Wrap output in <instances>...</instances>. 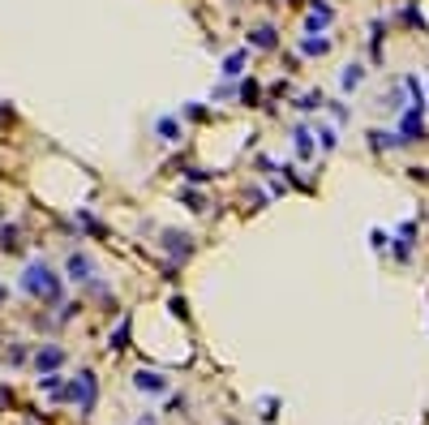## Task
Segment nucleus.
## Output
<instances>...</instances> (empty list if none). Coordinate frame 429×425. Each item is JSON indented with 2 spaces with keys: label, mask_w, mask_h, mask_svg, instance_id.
I'll return each mask as SVG.
<instances>
[{
  "label": "nucleus",
  "mask_w": 429,
  "mask_h": 425,
  "mask_svg": "<svg viewBox=\"0 0 429 425\" xmlns=\"http://www.w3.org/2000/svg\"><path fill=\"white\" fill-rule=\"evenodd\" d=\"M159 138H163V142H181V125H176V116H163V120H159Z\"/></svg>",
  "instance_id": "423d86ee"
},
{
  "label": "nucleus",
  "mask_w": 429,
  "mask_h": 425,
  "mask_svg": "<svg viewBox=\"0 0 429 425\" xmlns=\"http://www.w3.org/2000/svg\"><path fill=\"white\" fill-rule=\"evenodd\" d=\"M26 284H31L35 292H43L47 301H56V296H60V288H56V280H52V271H47V266H39V262L26 271Z\"/></svg>",
  "instance_id": "f257e3e1"
},
{
  "label": "nucleus",
  "mask_w": 429,
  "mask_h": 425,
  "mask_svg": "<svg viewBox=\"0 0 429 425\" xmlns=\"http://www.w3.org/2000/svg\"><path fill=\"white\" fill-rule=\"evenodd\" d=\"M138 391H150V395H159V391H168V383L159 378V374H146V369H142V374H138Z\"/></svg>",
  "instance_id": "7ed1b4c3"
},
{
  "label": "nucleus",
  "mask_w": 429,
  "mask_h": 425,
  "mask_svg": "<svg viewBox=\"0 0 429 425\" xmlns=\"http://www.w3.org/2000/svg\"><path fill=\"white\" fill-rule=\"evenodd\" d=\"M300 47H305L309 56H322V52H331V39H305Z\"/></svg>",
  "instance_id": "6e6552de"
},
{
  "label": "nucleus",
  "mask_w": 429,
  "mask_h": 425,
  "mask_svg": "<svg viewBox=\"0 0 429 425\" xmlns=\"http://www.w3.org/2000/svg\"><path fill=\"white\" fill-rule=\"evenodd\" d=\"M241 65H245V52L228 56V61H223V78H236V73H241Z\"/></svg>",
  "instance_id": "1a4fd4ad"
},
{
  "label": "nucleus",
  "mask_w": 429,
  "mask_h": 425,
  "mask_svg": "<svg viewBox=\"0 0 429 425\" xmlns=\"http://www.w3.org/2000/svg\"><path fill=\"white\" fill-rule=\"evenodd\" d=\"M69 275H73V280H90V258L86 254H73L69 258Z\"/></svg>",
  "instance_id": "39448f33"
},
{
  "label": "nucleus",
  "mask_w": 429,
  "mask_h": 425,
  "mask_svg": "<svg viewBox=\"0 0 429 425\" xmlns=\"http://www.w3.org/2000/svg\"><path fill=\"white\" fill-rule=\"evenodd\" d=\"M361 82H365V65H348V69H343V78H339V86H343V90H357Z\"/></svg>",
  "instance_id": "f03ea898"
},
{
  "label": "nucleus",
  "mask_w": 429,
  "mask_h": 425,
  "mask_svg": "<svg viewBox=\"0 0 429 425\" xmlns=\"http://www.w3.org/2000/svg\"><path fill=\"white\" fill-rule=\"evenodd\" d=\"M292 142H296V155H300V159H309V155H314V134H309V129H296V134H292Z\"/></svg>",
  "instance_id": "20e7f679"
},
{
  "label": "nucleus",
  "mask_w": 429,
  "mask_h": 425,
  "mask_svg": "<svg viewBox=\"0 0 429 425\" xmlns=\"http://www.w3.org/2000/svg\"><path fill=\"white\" fill-rule=\"evenodd\" d=\"M249 43H254V47H275V31H270V26L249 31Z\"/></svg>",
  "instance_id": "0eeeda50"
},
{
  "label": "nucleus",
  "mask_w": 429,
  "mask_h": 425,
  "mask_svg": "<svg viewBox=\"0 0 429 425\" xmlns=\"http://www.w3.org/2000/svg\"><path fill=\"white\" fill-rule=\"evenodd\" d=\"M296 108H300V112H318V108H322V95H305Z\"/></svg>",
  "instance_id": "9d476101"
},
{
  "label": "nucleus",
  "mask_w": 429,
  "mask_h": 425,
  "mask_svg": "<svg viewBox=\"0 0 429 425\" xmlns=\"http://www.w3.org/2000/svg\"><path fill=\"white\" fill-rule=\"evenodd\" d=\"M56 361H60V353H56V348H47V353H39V369H43V365H47V369H52Z\"/></svg>",
  "instance_id": "9b49d317"
}]
</instances>
